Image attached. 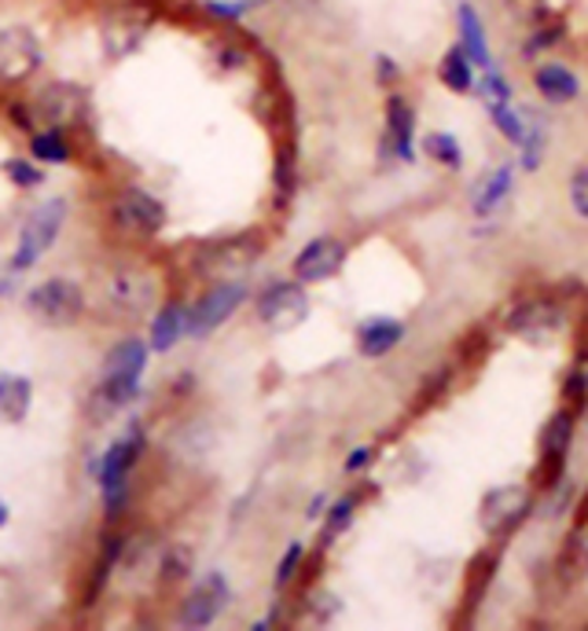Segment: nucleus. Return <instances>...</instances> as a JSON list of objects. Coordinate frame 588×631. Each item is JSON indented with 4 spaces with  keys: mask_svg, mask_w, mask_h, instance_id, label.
<instances>
[{
    "mask_svg": "<svg viewBox=\"0 0 588 631\" xmlns=\"http://www.w3.org/2000/svg\"><path fill=\"white\" fill-rule=\"evenodd\" d=\"M148 449V437H143L140 422H129V430L118 433L108 449L100 452V459L92 463L96 484H100L103 510H108L111 521H118L125 507H129V492H133V470H137L140 455Z\"/></svg>",
    "mask_w": 588,
    "mask_h": 631,
    "instance_id": "nucleus-1",
    "label": "nucleus"
},
{
    "mask_svg": "<svg viewBox=\"0 0 588 631\" xmlns=\"http://www.w3.org/2000/svg\"><path fill=\"white\" fill-rule=\"evenodd\" d=\"M148 356L151 345L140 342V338H122L118 345L103 356V371L100 386H96V401H103L108 412H118V407L133 404L143 390V371H148Z\"/></svg>",
    "mask_w": 588,
    "mask_h": 631,
    "instance_id": "nucleus-2",
    "label": "nucleus"
},
{
    "mask_svg": "<svg viewBox=\"0 0 588 631\" xmlns=\"http://www.w3.org/2000/svg\"><path fill=\"white\" fill-rule=\"evenodd\" d=\"M30 111L34 129H78V125L89 122L92 114V96L78 81H48L34 92V100L26 103Z\"/></svg>",
    "mask_w": 588,
    "mask_h": 631,
    "instance_id": "nucleus-3",
    "label": "nucleus"
},
{
    "mask_svg": "<svg viewBox=\"0 0 588 631\" xmlns=\"http://www.w3.org/2000/svg\"><path fill=\"white\" fill-rule=\"evenodd\" d=\"M23 308L45 327H74L85 316V290L78 279L52 276L26 290Z\"/></svg>",
    "mask_w": 588,
    "mask_h": 631,
    "instance_id": "nucleus-4",
    "label": "nucleus"
},
{
    "mask_svg": "<svg viewBox=\"0 0 588 631\" xmlns=\"http://www.w3.org/2000/svg\"><path fill=\"white\" fill-rule=\"evenodd\" d=\"M247 298H250L247 279H217V283H210L188 305V338L202 342V338L221 331L247 305Z\"/></svg>",
    "mask_w": 588,
    "mask_h": 631,
    "instance_id": "nucleus-5",
    "label": "nucleus"
},
{
    "mask_svg": "<svg viewBox=\"0 0 588 631\" xmlns=\"http://www.w3.org/2000/svg\"><path fill=\"white\" fill-rule=\"evenodd\" d=\"M108 217H111V228L133 242H148L162 236V228H166V206H162V199L148 195L140 188L118 191Z\"/></svg>",
    "mask_w": 588,
    "mask_h": 631,
    "instance_id": "nucleus-6",
    "label": "nucleus"
},
{
    "mask_svg": "<svg viewBox=\"0 0 588 631\" xmlns=\"http://www.w3.org/2000/svg\"><path fill=\"white\" fill-rule=\"evenodd\" d=\"M262 257V236L254 231H243V236H228L217 239L210 247L199 250L196 272L207 283H217V279H243V272Z\"/></svg>",
    "mask_w": 588,
    "mask_h": 631,
    "instance_id": "nucleus-7",
    "label": "nucleus"
},
{
    "mask_svg": "<svg viewBox=\"0 0 588 631\" xmlns=\"http://www.w3.org/2000/svg\"><path fill=\"white\" fill-rule=\"evenodd\" d=\"M66 225V202L63 199H48L41 202L30 217L23 220V231H18V247L12 254V268L15 272H26L34 268L37 261H41L48 250H52V242L60 239V231Z\"/></svg>",
    "mask_w": 588,
    "mask_h": 631,
    "instance_id": "nucleus-8",
    "label": "nucleus"
},
{
    "mask_svg": "<svg viewBox=\"0 0 588 631\" xmlns=\"http://www.w3.org/2000/svg\"><path fill=\"white\" fill-rule=\"evenodd\" d=\"M534 514V496L526 484H500V489L486 492L478 503V526L486 537L504 540L511 537L523 521Z\"/></svg>",
    "mask_w": 588,
    "mask_h": 631,
    "instance_id": "nucleus-9",
    "label": "nucleus"
},
{
    "mask_svg": "<svg viewBox=\"0 0 588 631\" xmlns=\"http://www.w3.org/2000/svg\"><path fill=\"white\" fill-rule=\"evenodd\" d=\"M254 313L268 331H295V327L310 316V294H305V283H298L295 276L268 283L262 294L254 298Z\"/></svg>",
    "mask_w": 588,
    "mask_h": 631,
    "instance_id": "nucleus-10",
    "label": "nucleus"
},
{
    "mask_svg": "<svg viewBox=\"0 0 588 631\" xmlns=\"http://www.w3.org/2000/svg\"><path fill=\"white\" fill-rule=\"evenodd\" d=\"M574 433H577V412L563 404L552 415V419L545 422L541 441H537V470H534V478L541 481V489H552V484L563 478V466H566V455H571Z\"/></svg>",
    "mask_w": 588,
    "mask_h": 631,
    "instance_id": "nucleus-11",
    "label": "nucleus"
},
{
    "mask_svg": "<svg viewBox=\"0 0 588 631\" xmlns=\"http://www.w3.org/2000/svg\"><path fill=\"white\" fill-rule=\"evenodd\" d=\"M45 63V48L30 26H8L0 30V89L30 81Z\"/></svg>",
    "mask_w": 588,
    "mask_h": 631,
    "instance_id": "nucleus-12",
    "label": "nucleus"
},
{
    "mask_svg": "<svg viewBox=\"0 0 588 631\" xmlns=\"http://www.w3.org/2000/svg\"><path fill=\"white\" fill-rule=\"evenodd\" d=\"M111 301L129 316H143L159 301V276L143 261H118L111 272Z\"/></svg>",
    "mask_w": 588,
    "mask_h": 631,
    "instance_id": "nucleus-13",
    "label": "nucleus"
},
{
    "mask_svg": "<svg viewBox=\"0 0 588 631\" xmlns=\"http://www.w3.org/2000/svg\"><path fill=\"white\" fill-rule=\"evenodd\" d=\"M228 602H233V584H228L225 572L214 569V572H207V577H202L199 584L185 595L177 620L185 628H210L228 609Z\"/></svg>",
    "mask_w": 588,
    "mask_h": 631,
    "instance_id": "nucleus-14",
    "label": "nucleus"
},
{
    "mask_svg": "<svg viewBox=\"0 0 588 631\" xmlns=\"http://www.w3.org/2000/svg\"><path fill=\"white\" fill-rule=\"evenodd\" d=\"M504 327L518 338H534V342H541V338L555 335L559 327H563V305L548 294H526L508 308Z\"/></svg>",
    "mask_w": 588,
    "mask_h": 631,
    "instance_id": "nucleus-15",
    "label": "nucleus"
},
{
    "mask_svg": "<svg viewBox=\"0 0 588 631\" xmlns=\"http://www.w3.org/2000/svg\"><path fill=\"white\" fill-rule=\"evenodd\" d=\"M346 242L342 239H335V236H316L305 242L302 250L295 254L291 261V276L298 279V283H324V279H331V276H339L342 265H346Z\"/></svg>",
    "mask_w": 588,
    "mask_h": 631,
    "instance_id": "nucleus-16",
    "label": "nucleus"
},
{
    "mask_svg": "<svg viewBox=\"0 0 588 631\" xmlns=\"http://www.w3.org/2000/svg\"><path fill=\"white\" fill-rule=\"evenodd\" d=\"M383 154L401 166L416 162V106L401 92L387 96V132H383Z\"/></svg>",
    "mask_w": 588,
    "mask_h": 631,
    "instance_id": "nucleus-17",
    "label": "nucleus"
},
{
    "mask_svg": "<svg viewBox=\"0 0 588 631\" xmlns=\"http://www.w3.org/2000/svg\"><path fill=\"white\" fill-rule=\"evenodd\" d=\"M148 30H151V15L122 8V12L108 15V23H103V48H108L111 60H122V55L137 52Z\"/></svg>",
    "mask_w": 588,
    "mask_h": 631,
    "instance_id": "nucleus-18",
    "label": "nucleus"
},
{
    "mask_svg": "<svg viewBox=\"0 0 588 631\" xmlns=\"http://www.w3.org/2000/svg\"><path fill=\"white\" fill-rule=\"evenodd\" d=\"M404 335H409V327L401 324V319L393 316H368L361 327H356V353L364 356V361H383L387 353H393Z\"/></svg>",
    "mask_w": 588,
    "mask_h": 631,
    "instance_id": "nucleus-19",
    "label": "nucleus"
},
{
    "mask_svg": "<svg viewBox=\"0 0 588 631\" xmlns=\"http://www.w3.org/2000/svg\"><path fill=\"white\" fill-rule=\"evenodd\" d=\"M188 338V305L177 298L162 301V305L151 313V324H148V345L151 353H170L173 345Z\"/></svg>",
    "mask_w": 588,
    "mask_h": 631,
    "instance_id": "nucleus-20",
    "label": "nucleus"
},
{
    "mask_svg": "<svg viewBox=\"0 0 588 631\" xmlns=\"http://www.w3.org/2000/svg\"><path fill=\"white\" fill-rule=\"evenodd\" d=\"M511 191H515V166L504 162V166L486 169L475 180V188H471V206H475L478 217H493V213L511 199Z\"/></svg>",
    "mask_w": 588,
    "mask_h": 631,
    "instance_id": "nucleus-21",
    "label": "nucleus"
},
{
    "mask_svg": "<svg viewBox=\"0 0 588 631\" xmlns=\"http://www.w3.org/2000/svg\"><path fill=\"white\" fill-rule=\"evenodd\" d=\"M456 45L471 55V63H475L478 71L493 66V52H489V30H486L478 8L471 4V0H460V4H456Z\"/></svg>",
    "mask_w": 588,
    "mask_h": 631,
    "instance_id": "nucleus-22",
    "label": "nucleus"
},
{
    "mask_svg": "<svg viewBox=\"0 0 588 631\" xmlns=\"http://www.w3.org/2000/svg\"><path fill=\"white\" fill-rule=\"evenodd\" d=\"M534 89L537 96H541L545 103H552V106H563V103H571L581 96V81H577V74L571 71L566 63H537V71H534Z\"/></svg>",
    "mask_w": 588,
    "mask_h": 631,
    "instance_id": "nucleus-23",
    "label": "nucleus"
},
{
    "mask_svg": "<svg viewBox=\"0 0 588 631\" xmlns=\"http://www.w3.org/2000/svg\"><path fill=\"white\" fill-rule=\"evenodd\" d=\"M34 407V386L26 375H0V426H18L26 422Z\"/></svg>",
    "mask_w": 588,
    "mask_h": 631,
    "instance_id": "nucleus-24",
    "label": "nucleus"
},
{
    "mask_svg": "<svg viewBox=\"0 0 588 631\" xmlns=\"http://www.w3.org/2000/svg\"><path fill=\"white\" fill-rule=\"evenodd\" d=\"M438 81L446 85L449 92L464 96V92H475L478 85V66L471 63V55L464 52L460 45H452L438 63Z\"/></svg>",
    "mask_w": 588,
    "mask_h": 631,
    "instance_id": "nucleus-25",
    "label": "nucleus"
},
{
    "mask_svg": "<svg viewBox=\"0 0 588 631\" xmlns=\"http://www.w3.org/2000/svg\"><path fill=\"white\" fill-rule=\"evenodd\" d=\"M30 159L37 166H66L74 159V143L66 136V129H34Z\"/></svg>",
    "mask_w": 588,
    "mask_h": 631,
    "instance_id": "nucleus-26",
    "label": "nucleus"
},
{
    "mask_svg": "<svg viewBox=\"0 0 588 631\" xmlns=\"http://www.w3.org/2000/svg\"><path fill=\"white\" fill-rule=\"evenodd\" d=\"M356 503H361V496H356V492H346V496H339V500L327 503V510H324V529H321V543H324V547H331V540H339L342 532L353 526Z\"/></svg>",
    "mask_w": 588,
    "mask_h": 631,
    "instance_id": "nucleus-27",
    "label": "nucleus"
},
{
    "mask_svg": "<svg viewBox=\"0 0 588 631\" xmlns=\"http://www.w3.org/2000/svg\"><path fill=\"white\" fill-rule=\"evenodd\" d=\"M497 561H500V551H481V555L471 561L467 569V606H478L481 598H486L489 584H493V572H497Z\"/></svg>",
    "mask_w": 588,
    "mask_h": 631,
    "instance_id": "nucleus-28",
    "label": "nucleus"
},
{
    "mask_svg": "<svg viewBox=\"0 0 588 631\" xmlns=\"http://www.w3.org/2000/svg\"><path fill=\"white\" fill-rule=\"evenodd\" d=\"M423 151H427L430 162H438V166L446 169H460L464 166V148H460V140L452 132H427L423 136Z\"/></svg>",
    "mask_w": 588,
    "mask_h": 631,
    "instance_id": "nucleus-29",
    "label": "nucleus"
},
{
    "mask_svg": "<svg viewBox=\"0 0 588 631\" xmlns=\"http://www.w3.org/2000/svg\"><path fill=\"white\" fill-rule=\"evenodd\" d=\"M545 151H548V129L537 118H526V140L518 143V159H523V169L526 173L541 169Z\"/></svg>",
    "mask_w": 588,
    "mask_h": 631,
    "instance_id": "nucleus-30",
    "label": "nucleus"
},
{
    "mask_svg": "<svg viewBox=\"0 0 588 631\" xmlns=\"http://www.w3.org/2000/svg\"><path fill=\"white\" fill-rule=\"evenodd\" d=\"M191 569H196V555H191L188 547H170L166 555L159 558V580L162 584H185L191 577Z\"/></svg>",
    "mask_w": 588,
    "mask_h": 631,
    "instance_id": "nucleus-31",
    "label": "nucleus"
},
{
    "mask_svg": "<svg viewBox=\"0 0 588 631\" xmlns=\"http://www.w3.org/2000/svg\"><path fill=\"white\" fill-rule=\"evenodd\" d=\"M563 37H566V23H563V18L545 15V18H541V26H537V30L529 34L526 55H541V52H548V48H555L559 41H563Z\"/></svg>",
    "mask_w": 588,
    "mask_h": 631,
    "instance_id": "nucleus-32",
    "label": "nucleus"
},
{
    "mask_svg": "<svg viewBox=\"0 0 588 631\" xmlns=\"http://www.w3.org/2000/svg\"><path fill=\"white\" fill-rule=\"evenodd\" d=\"M0 173H4L18 191H30L45 180V173L37 169V162H30V159H8L4 166H0Z\"/></svg>",
    "mask_w": 588,
    "mask_h": 631,
    "instance_id": "nucleus-33",
    "label": "nucleus"
},
{
    "mask_svg": "<svg viewBox=\"0 0 588 631\" xmlns=\"http://www.w3.org/2000/svg\"><path fill=\"white\" fill-rule=\"evenodd\" d=\"M302 561H305V543L302 540H295L291 547L279 555V561H276V591H284V588H291V580L298 577V569H302Z\"/></svg>",
    "mask_w": 588,
    "mask_h": 631,
    "instance_id": "nucleus-34",
    "label": "nucleus"
},
{
    "mask_svg": "<svg viewBox=\"0 0 588 631\" xmlns=\"http://www.w3.org/2000/svg\"><path fill=\"white\" fill-rule=\"evenodd\" d=\"M250 0H202V12H207L214 23H239L250 12Z\"/></svg>",
    "mask_w": 588,
    "mask_h": 631,
    "instance_id": "nucleus-35",
    "label": "nucleus"
},
{
    "mask_svg": "<svg viewBox=\"0 0 588 631\" xmlns=\"http://www.w3.org/2000/svg\"><path fill=\"white\" fill-rule=\"evenodd\" d=\"M563 401H566V407H574V412H581L585 407V401H588V367H574V371L566 375Z\"/></svg>",
    "mask_w": 588,
    "mask_h": 631,
    "instance_id": "nucleus-36",
    "label": "nucleus"
},
{
    "mask_svg": "<svg viewBox=\"0 0 588 631\" xmlns=\"http://www.w3.org/2000/svg\"><path fill=\"white\" fill-rule=\"evenodd\" d=\"M566 191H571V206L577 217L588 220V169H574L571 173V184H566Z\"/></svg>",
    "mask_w": 588,
    "mask_h": 631,
    "instance_id": "nucleus-37",
    "label": "nucleus"
},
{
    "mask_svg": "<svg viewBox=\"0 0 588 631\" xmlns=\"http://www.w3.org/2000/svg\"><path fill=\"white\" fill-rule=\"evenodd\" d=\"M375 459V449H368V444H361V449L350 452V459H346V474H361L364 466H372Z\"/></svg>",
    "mask_w": 588,
    "mask_h": 631,
    "instance_id": "nucleus-38",
    "label": "nucleus"
},
{
    "mask_svg": "<svg viewBox=\"0 0 588 631\" xmlns=\"http://www.w3.org/2000/svg\"><path fill=\"white\" fill-rule=\"evenodd\" d=\"M375 71H379V81L383 85H393L401 77V66L390 60V55H375Z\"/></svg>",
    "mask_w": 588,
    "mask_h": 631,
    "instance_id": "nucleus-39",
    "label": "nucleus"
},
{
    "mask_svg": "<svg viewBox=\"0 0 588 631\" xmlns=\"http://www.w3.org/2000/svg\"><path fill=\"white\" fill-rule=\"evenodd\" d=\"M324 507H327V500H324V496H316V500L310 503V514H305V518H324Z\"/></svg>",
    "mask_w": 588,
    "mask_h": 631,
    "instance_id": "nucleus-40",
    "label": "nucleus"
},
{
    "mask_svg": "<svg viewBox=\"0 0 588 631\" xmlns=\"http://www.w3.org/2000/svg\"><path fill=\"white\" fill-rule=\"evenodd\" d=\"M8 521H12V507H8V503H4V500H0V529H4V526H8Z\"/></svg>",
    "mask_w": 588,
    "mask_h": 631,
    "instance_id": "nucleus-41",
    "label": "nucleus"
}]
</instances>
